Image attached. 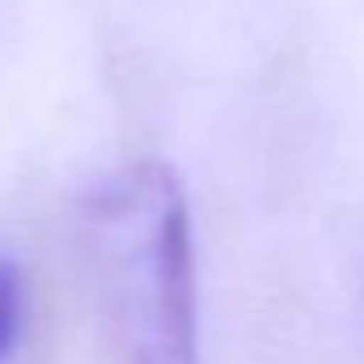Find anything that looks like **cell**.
<instances>
[{
	"mask_svg": "<svg viewBox=\"0 0 364 364\" xmlns=\"http://www.w3.org/2000/svg\"><path fill=\"white\" fill-rule=\"evenodd\" d=\"M21 335V275L0 255V360L13 352Z\"/></svg>",
	"mask_w": 364,
	"mask_h": 364,
	"instance_id": "7a4b0ae2",
	"label": "cell"
},
{
	"mask_svg": "<svg viewBox=\"0 0 364 364\" xmlns=\"http://www.w3.org/2000/svg\"><path fill=\"white\" fill-rule=\"evenodd\" d=\"M97 255L132 364H199L191 208L178 174L140 161L93 203Z\"/></svg>",
	"mask_w": 364,
	"mask_h": 364,
	"instance_id": "6da1fadb",
	"label": "cell"
}]
</instances>
